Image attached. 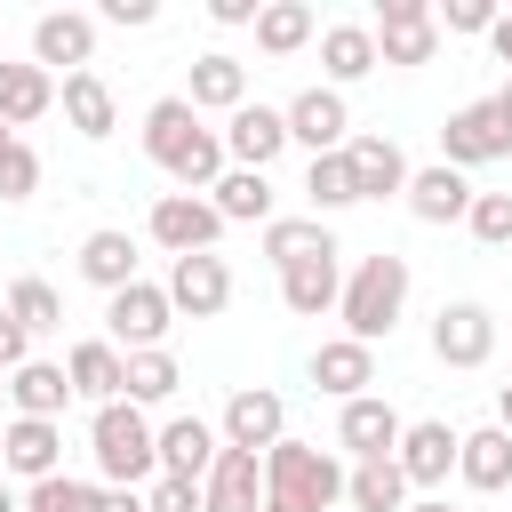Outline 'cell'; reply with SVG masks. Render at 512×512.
Here are the masks:
<instances>
[{
    "instance_id": "cell-3",
    "label": "cell",
    "mask_w": 512,
    "mask_h": 512,
    "mask_svg": "<svg viewBox=\"0 0 512 512\" xmlns=\"http://www.w3.org/2000/svg\"><path fill=\"white\" fill-rule=\"evenodd\" d=\"M400 304H408V256H392V248H384V256H360L352 280H344V296H336L352 344L392 336V328H400Z\"/></svg>"
},
{
    "instance_id": "cell-21",
    "label": "cell",
    "mask_w": 512,
    "mask_h": 512,
    "mask_svg": "<svg viewBox=\"0 0 512 512\" xmlns=\"http://www.w3.org/2000/svg\"><path fill=\"white\" fill-rule=\"evenodd\" d=\"M64 376H72V392H88L96 408H112V400H128V352H120L112 336H88V344H72V360H64Z\"/></svg>"
},
{
    "instance_id": "cell-18",
    "label": "cell",
    "mask_w": 512,
    "mask_h": 512,
    "mask_svg": "<svg viewBox=\"0 0 512 512\" xmlns=\"http://www.w3.org/2000/svg\"><path fill=\"white\" fill-rule=\"evenodd\" d=\"M152 448H160V480H208V464H216V424H200V416H168L160 432H152Z\"/></svg>"
},
{
    "instance_id": "cell-49",
    "label": "cell",
    "mask_w": 512,
    "mask_h": 512,
    "mask_svg": "<svg viewBox=\"0 0 512 512\" xmlns=\"http://www.w3.org/2000/svg\"><path fill=\"white\" fill-rule=\"evenodd\" d=\"M488 48H496V56L512 64V16H496V24H488Z\"/></svg>"
},
{
    "instance_id": "cell-54",
    "label": "cell",
    "mask_w": 512,
    "mask_h": 512,
    "mask_svg": "<svg viewBox=\"0 0 512 512\" xmlns=\"http://www.w3.org/2000/svg\"><path fill=\"white\" fill-rule=\"evenodd\" d=\"M0 400H8V376H0Z\"/></svg>"
},
{
    "instance_id": "cell-29",
    "label": "cell",
    "mask_w": 512,
    "mask_h": 512,
    "mask_svg": "<svg viewBox=\"0 0 512 512\" xmlns=\"http://www.w3.org/2000/svg\"><path fill=\"white\" fill-rule=\"evenodd\" d=\"M320 72H328V88L368 80V72H376V32H368V24H328V32H320Z\"/></svg>"
},
{
    "instance_id": "cell-33",
    "label": "cell",
    "mask_w": 512,
    "mask_h": 512,
    "mask_svg": "<svg viewBox=\"0 0 512 512\" xmlns=\"http://www.w3.org/2000/svg\"><path fill=\"white\" fill-rule=\"evenodd\" d=\"M344 504H360V512H408V480H400V464H392V456L352 464V472H344Z\"/></svg>"
},
{
    "instance_id": "cell-14",
    "label": "cell",
    "mask_w": 512,
    "mask_h": 512,
    "mask_svg": "<svg viewBox=\"0 0 512 512\" xmlns=\"http://www.w3.org/2000/svg\"><path fill=\"white\" fill-rule=\"evenodd\" d=\"M224 304H232V264H224V256H176V264H168V312L216 320Z\"/></svg>"
},
{
    "instance_id": "cell-50",
    "label": "cell",
    "mask_w": 512,
    "mask_h": 512,
    "mask_svg": "<svg viewBox=\"0 0 512 512\" xmlns=\"http://www.w3.org/2000/svg\"><path fill=\"white\" fill-rule=\"evenodd\" d=\"M496 432H512V384L496 392Z\"/></svg>"
},
{
    "instance_id": "cell-31",
    "label": "cell",
    "mask_w": 512,
    "mask_h": 512,
    "mask_svg": "<svg viewBox=\"0 0 512 512\" xmlns=\"http://www.w3.org/2000/svg\"><path fill=\"white\" fill-rule=\"evenodd\" d=\"M208 192H216L208 208H216L224 224H272V176H256V168H224Z\"/></svg>"
},
{
    "instance_id": "cell-48",
    "label": "cell",
    "mask_w": 512,
    "mask_h": 512,
    "mask_svg": "<svg viewBox=\"0 0 512 512\" xmlns=\"http://www.w3.org/2000/svg\"><path fill=\"white\" fill-rule=\"evenodd\" d=\"M488 104H496V128H504V152H512V80H504V88H496Z\"/></svg>"
},
{
    "instance_id": "cell-46",
    "label": "cell",
    "mask_w": 512,
    "mask_h": 512,
    "mask_svg": "<svg viewBox=\"0 0 512 512\" xmlns=\"http://www.w3.org/2000/svg\"><path fill=\"white\" fill-rule=\"evenodd\" d=\"M256 8H264V0H208L216 24H256Z\"/></svg>"
},
{
    "instance_id": "cell-15",
    "label": "cell",
    "mask_w": 512,
    "mask_h": 512,
    "mask_svg": "<svg viewBox=\"0 0 512 512\" xmlns=\"http://www.w3.org/2000/svg\"><path fill=\"white\" fill-rule=\"evenodd\" d=\"M336 448H344L352 464L392 456V448H400V408H392V400H376V392L344 400V416H336Z\"/></svg>"
},
{
    "instance_id": "cell-37",
    "label": "cell",
    "mask_w": 512,
    "mask_h": 512,
    "mask_svg": "<svg viewBox=\"0 0 512 512\" xmlns=\"http://www.w3.org/2000/svg\"><path fill=\"white\" fill-rule=\"evenodd\" d=\"M8 320L32 336V328H64V296L48 288V280H16L8 288Z\"/></svg>"
},
{
    "instance_id": "cell-53",
    "label": "cell",
    "mask_w": 512,
    "mask_h": 512,
    "mask_svg": "<svg viewBox=\"0 0 512 512\" xmlns=\"http://www.w3.org/2000/svg\"><path fill=\"white\" fill-rule=\"evenodd\" d=\"M8 144H16V128H0V152H8Z\"/></svg>"
},
{
    "instance_id": "cell-25",
    "label": "cell",
    "mask_w": 512,
    "mask_h": 512,
    "mask_svg": "<svg viewBox=\"0 0 512 512\" xmlns=\"http://www.w3.org/2000/svg\"><path fill=\"white\" fill-rule=\"evenodd\" d=\"M408 208H416L424 224H464V208H472V176H456L448 160H440V168H408Z\"/></svg>"
},
{
    "instance_id": "cell-8",
    "label": "cell",
    "mask_w": 512,
    "mask_h": 512,
    "mask_svg": "<svg viewBox=\"0 0 512 512\" xmlns=\"http://www.w3.org/2000/svg\"><path fill=\"white\" fill-rule=\"evenodd\" d=\"M280 120H288V144H304L312 160H320V152H344V136H352L344 88H304V96L280 104Z\"/></svg>"
},
{
    "instance_id": "cell-47",
    "label": "cell",
    "mask_w": 512,
    "mask_h": 512,
    "mask_svg": "<svg viewBox=\"0 0 512 512\" xmlns=\"http://www.w3.org/2000/svg\"><path fill=\"white\" fill-rule=\"evenodd\" d=\"M96 512H144V488H96Z\"/></svg>"
},
{
    "instance_id": "cell-27",
    "label": "cell",
    "mask_w": 512,
    "mask_h": 512,
    "mask_svg": "<svg viewBox=\"0 0 512 512\" xmlns=\"http://www.w3.org/2000/svg\"><path fill=\"white\" fill-rule=\"evenodd\" d=\"M8 400H16V416L56 424V416H64V400H72V376H64L56 360H24V368L8 376Z\"/></svg>"
},
{
    "instance_id": "cell-30",
    "label": "cell",
    "mask_w": 512,
    "mask_h": 512,
    "mask_svg": "<svg viewBox=\"0 0 512 512\" xmlns=\"http://www.w3.org/2000/svg\"><path fill=\"white\" fill-rule=\"evenodd\" d=\"M56 96H64V120H72L80 136H96V144H104V136L120 128V104H112V88H104V72H72V80H64Z\"/></svg>"
},
{
    "instance_id": "cell-5",
    "label": "cell",
    "mask_w": 512,
    "mask_h": 512,
    "mask_svg": "<svg viewBox=\"0 0 512 512\" xmlns=\"http://www.w3.org/2000/svg\"><path fill=\"white\" fill-rule=\"evenodd\" d=\"M432 56H440L432 0H384L376 8V64H432Z\"/></svg>"
},
{
    "instance_id": "cell-12",
    "label": "cell",
    "mask_w": 512,
    "mask_h": 512,
    "mask_svg": "<svg viewBox=\"0 0 512 512\" xmlns=\"http://www.w3.org/2000/svg\"><path fill=\"white\" fill-rule=\"evenodd\" d=\"M280 152H288V120H280V104H240V112L224 120V160H232V168H256V176H264Z\"/></svg>"
},
{
    "instance_id": "cell-2",
    "label": "cell",
    "mask_w": 512,
    "mask_h": 512,
    "mask_svg": "<svg viewBox=\"0 0 512 512\" xmlns=\"http://www.w3.org/2000/svg\"><path fill=\"white\" fill-rule=\"evenodd\" d=\"M328 504H344V464L280 432L264 448V512H328Z\"/></svg>"
},
{
    "instance_id": "cell-7",
    "label": "cell",
    "mask_w": 512,
    "mask_h": 512,
    "mask_svg": "<svg viewBox=\"0 0 512 512\" xmlns=\"http://www.w3.org/2000/svg\"><path fill=\"white\" fill-rule=\"evenodd\" d=\"M496 352V312L488 304H440L432 312V360L440 368H488Z\"/></svg>"
},
{
    "instance_id": "cell-41",
    "label": "cell",
    "mask_w": 512,
    "mask_h": 512,
    "mask_svg": "<svg viewBox=\"0 0 512 512\" xmlns=\"http://www.w3.org/2000/svg\"><path fill=\"white\" fill-rule=\"evenodd\" d=\"M32 192H40V152L16 136V144L0 152V200H32Z\"/></svg>"
},
{
    "instance_id": "cell-13",
    "label": "cell",
    "mask_w": 512,
    "mask_h": 512,
    "mask_svg": "<svg viewBox=\"0 0 512 512\" xmlns=\"http://www.w3.org/2000/svg\"><path fill=\"white\" fill-rule=\"evenodd\" d=\"M440 160H448L456 176H464V168H488V160H504V128H496V104H488V96L440 120Z\"/></svg>"
},
{
    "instance_id": "cell-35",
    "label": "cell",
    "mask_w": 512,
    "mask_h": 512,
    "mask_svg": "<svg viewBox=\"0 0 512 512\" xmlns=\"http://www.w3.org/2000/svg\"><path fill=\"white\" fill-rule=\"evenodd\" d=\"M264 256L272 264H296V256H336V232L320 216H272L264 224Z\"/></svg>"
},
{
    "instance_id": "cell-51",
    "label": "cell",
    "mask_w": 512,
    "mask_h": 512,
    "mask_svg": "<svg viewBox=\"0 0 512 512\" xmlns=\"http://www.w3.org/2000/svg\"><path fill=\"white\" fill-rule=\"evenodd\" d=\"M0 512H24V496H8V488H0Z\"/></svg>"
},
{
    "instance_id": "cell-19",
    "label": "cell",
    "mask_w": 512,
    "mask_h": 512,
    "mask_svg": "<svg viewBox=\"0 0 512 512\" xmlns=\"http://www.w3.org/2000/svg\"><path fill=\"white\" fill-rule=\"evenodd\" d=\"M344 256V248H336ZM336 256H296V264H280V304L296 312V320H320V312H336V296H344V264Z\"/></svg>"
},
{
    "instance_id": "cell-4",
    "label": "cell",
    "mask_w": 512,
    "mask_h": 512,
    "mask_svg": "<svg viewBox=\"0 0 512 512\" xmlns=\"http://www.w3.org/2000/svg\"><path fill=\"white\" fill-rule=\"evenodd\" d=\"M88 448H96V472H104L112 488L160 480V448H152V424H144V408H136V400H112V408H96V424H88Z\"/></svg>"
},
{
    "instance_id": "cell-34",
    "label": "cell",
    "mask_w": 512,
    "mask_h": 512,
    "mask_svg": "<svg viewBox=\"0 0 512 512\" xmlns=\"http://www.w3.org/2000/svg\"><path fill=\"white\" fill-rule=\"evenodd\" d=\"M312 32H320V24H312L304 0H264V8H256V48H264V56H296Z\"/></svg>"
},
{
    "instance_id": "cell-17",
    "label": "cell",
    "mask_w": 512,
    "mask_h": 512,
    "mask_svg": "<svg viewBox=\"0 0 512 512\" xmlns=\"http://www.w3.org/2000/svg\"><path fill=\"white\" fill-rule=\"evenodd\" d=\"M280 424H288L280 392H264V384H240V392L224 400V424H216V440L256 456V448H272V440H280Z\"/></svg>"
},
{
    "instance_id": "cell-23",
    "label": "cell",
    "mask_w": 512,
    "mask_h": 512,
    "mask_svg": "<svg viewBox=\"0 0 512 512\" xmlns=\"http://www.w3.org/2000/svg\"><path fill=\"white\" fill-rule=\"evenodd\" d=\"M56 456H64V432H56V424H40V416H16V424L0 432V472H16L24 488H32V480H48V472H56Z\"/></svg>"
},
{
    "instance_id": "cell-36",
    "label": "cell",
    "mask_w": 512,
    "mask_h": 512,
    "mask_svg": "<svg viewBox=\"0 0 512 512\" xmlns=\"http://www.w3.org/2000/svg\"><path fill=\"white\" fill-rule=\"evenodd\" d=\"M176 384H184V368H176L168 352H128V400H136V408L176 400Z\"/></svg>"
},
{
    "instance_id": "cell-6",
    "label": "cell",
    "mask_w": 512,
    "mask_h": 512,
    "mask_svg": "<svg viewBox=\"0 0 512 512\" xmlns=\"http://www.w3.org/2000/svg\"><path fill=\"white\" fill-rule=\"evenodd\" d=\"M216 232H224V216L200 192H160L152 200V240L168 256H216Z\"/></svg>"
},
{
    "instance_id": "cell-16",
    "label": "cell",
    "mask_w": 512,
    "mask_h": 512,
    "mask_svg": "<svg viewBox=\"0 0 512 512\" xmlns=\"http://www.w3.org/2000/svg\"><path fill=\"white\" fill-rule=\"evenodd\" d=\"M200 512H264V456L216 448V464L200 480Z\"/></svg>"
},
{
    "instance_id": "cell-42",
    "label": "cell",
    "mask_w": 512,
    "mask_h": 512,
    "mask_svg": "<svg viewBox=\"0 0 512 512\" xmlns=\"http://www.w3.org/2000/svg\"><path fill=\"white\" fill-rule=\"evenodd\" d=\"M432 24H440V32H488L496 8H488V0H448V8H432Z\"/></svg>"
},
{
    "instance_id": "cell-28",
    "label": "cell",
    "mask_w": 512,
    "mask_h": 512,
    "mask_svg": "<svg viewBox=\"0 0 512 512\" xmlns=\"http://www.w3.org/2000/svg\"><path fill=\"white\" fill-rule=\"evenodd\" d=\"M48 104H56V80L40 64H8L0 56V128H32Z\"/></svg>"
},
{
    "instance_id": "cell-38",
    "label": "cell",
    "mask_w": 512,
    "mask_h": 512,
    "mask_svg": "<svg viewBox=\"0 0 512 512\" xmlns=\"http://www.w3.org/2000/svg\"><path fill=\"white\" fill-rule=\"evenodd\" d=\"M304 192H312V216H320V208H352V200H360V192H352L344 152H320V160L304 168Z\"/></svg>"
},
{
    "instance_id": "cell-39",
    "label": "cell",
    "mask_w": 512,
    "mask_h": 512,
    "mask_svg": "<svg viewBox=\"0 0 512 512\" xmlns=\"http://www.w3.org/2000/svg\"><path fill=\"white\" fill-rule=\"evenodd\" d=\"M24 512H96V488L72 480V472H48V480L24 488Z\"/></svg>"
},
{
    "instance_id": "cell-52",
    "label": "cell",
    "mask_w": 512,
    "mask_h": 512,
    "mask_svg": "<svg viewBox=\"0 0 512 512\" xmlns=\"http://www.w3.org/2000/svg\"><path fill=\"white\" fill-rule=\"evenodd\" d=\"M408 512H448V504H440V496H424V504H408Z\"/></svg>"
},
{
    "instance_id": "cell-26",
    "label": "cell",
    "mask_w": 512,
    "mask_h": 512,
    "mask_svg": "<svg viewBox=\"0 0 512 512\" xmlns=\"http://www.w3.org/2000/svg\"><path fill=\"white\" fill-rule=\"evenodd\" d=\"M456 472H464V488H480V496L512 488V432H496V424L464 432V440H456Z\"/></svg>"
},
{
    "instance_id": "cell-43",
    "label": "cell",
    "mask_w": 512,
    "mask_h": 512,
    "mask_svg": "<svg viewBox=\"0 0 512 512\" xmlns=\"http://www.w3.org/2000/svg\"><path fill=\"white\" fill-rule=\"evenodd\" d=\"M144 512H200V488L192 480H152L144 488Z\"/></svg>"
},
{
    "instance_id": "cell-24",
    "label": "cell",
    "mask_w": 512,
    "mask_h": 512,
    "mask_svg": "<svg viewBox=\"0 0 512 512\" xmlns=\"http://www.w3.org/2000/svg\"><path fill=\"white\" fill-rule=\"evenodd\" d=\"M184 104H192V112H240V104H248V64L224 56V48L192 56V88H184Z\"/></svg>"
},
{
    "instance_id": "cell-22",
    "label": "cell",
    "mask_w": 512,
    "mask_h": 512,
    "mask_svg": "<svg viewBox=\"0 0 512 512\" xmlns=\"http://www.w3.org/2000/svg\"><path fill=\"white\" fill-rule=\"evenodd\" d=\"M312 384H320L328 400H360V392L376 384V344H352V336H328V344L312 352Z\"/></svg>"
},
{
    "instance_id": "cell-20",
    "label": "cell",
    "mask_w": 512,
    "mask_h": 512,
    "mask_svg": "<svg viewBox=\"0 0 512 512\" xmlns=\"http://www.w3.org/2000/svg\"><path fill=\"white\" fill-rule=\"evenodd\" d=\"M344 168H352V192H360V200L408 192V152H400L392 136H344Z\"/></svg>"
},
{
    "instance_id": "cell-10",
    "label": "cell",
    "mask_w": 512,
    "mask_h": 512,
    "mask_svg": "<svg viewBox=\"0 0 512 512\" xmlns=\"http://www.w3.org/2000/svg\"><path fill=\"white\" fill-rule=\"evenodd\" d=\"M456 424L448 416H424V424H400V448H392V464H400V480L408 488H440L448 472H456Z\"/></svg>"
},
{
    "instance_id": "cell-44",
    "label": "cell",
    "mask_w": 512,
    "mask_h": 512,
    "mask_svg": "<svg viewBox=\"0 0 512 512\" xmlns=\"http://www.w3.org/2000/svg\"><path fill=\"white\" fill-rule=\"evenodd\" d=\"M24 368V328L8 320V304H0V376H16Z\"/></svg>"
},
{
    "instance_id": "cell-11",
    "label": "cell",
    "mask_w": 512,
    "mask_h": 512,
    "mask_svg": "<svg viewBox=\"0 0 512 512\" xmlns=\"http://www.w3.org/2000/svg\"><path fill=\"white\" fill-rule=\"evenodd\" d=\"M88 56H96V16H80V8H48L40 24H32V64L56 80V64H64V80L72 72H88Z\"/></svg>"
},
{
    "instance_id": "cell-1",
    "label": "cell",
    "mask_w": 512,
    "mask_h": 512,
    "mask_svg": "<svg viewBox=\"0 0 512 512\" xmlns=\"http://www.w3.org/2000/svg\"><path fill=\"white\" fill-rule=\"evenodd\" d=\"M144 152H152L184 192H208V184L224 176V136L200 128V112H192L184 96H160V104L144 112Z\"/></svg>"
},
{
    "instance_id": "cell-45",
    "label": "cell",
    "mask_w": 512,
    "mask_h": 512,
    "mask_svg": "<svg viewBox=\"0 0 512 512\" xmlns=\"http://www.w3.org/2000/svg\"><path fill=\"white\" fill-rule=\"evenodd\" d=\"M152 16H160L152 0H104V24H120V32H128V24H152Z\"/></svg>"
},
{
    "instance_id": "cell-40",
    "label": "cell",
    "mask_w": 512,
    "mask_h": 512,
    "mask_svg": "<svg viewBox=\"0 0 512 512\" xmlns=\"http://www.w3.org/2000/svg\"><path fill=\"white\" fill-rule=\"evenodd\" d=\"M464 224H472L480 248H512V192H472Z\"/></svg>"
},
{
    "instance_id": "cell-32",
    "label": "cell",
    "mask_w": 512,
    "mask_h": 512,
    "mask_svg": "<svg viewBox=\"0 0 512 512\" xmlns=\"http://www.w3.org/2000/svg\"><path fill=\"white\" fill-rule=\"evenodd\" d=\"M80 280L104 288V296H120V288L136 280V240H128V232H88V240H80Z\"/></svg>"
},
{
    "instance_id": "cell-9",
    "label": "cell",
    "mask_w": 512,
    "mask_h": 512,
    "mask_svg": "<svg viewBox=\"0 0 512 512\" xmlns=\"http://www.w3.org/2000/svg\"><path fill=\"white\" fill-rule=\"evenodd\" d=\"M104 320H112V344L120 352H160V336H168V288H152V280H128L112 304H104Z\"/></svg>"
}]
</instances>
